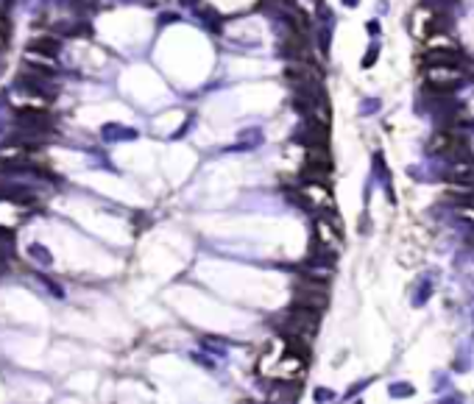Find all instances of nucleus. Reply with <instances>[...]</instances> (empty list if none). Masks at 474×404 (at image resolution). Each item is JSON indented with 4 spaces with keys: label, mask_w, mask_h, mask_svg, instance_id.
I'll list each match as a JSON object with an SVG mask.
<instances>
[{
    "label": "nucleus",
    "mask_w": 474,
    "mask_h": 404,
    "mask_svg": "<svg viewBox=\"0 0 474 404\" xmlns=\"http://www.w3.org/2000/svg\"><path fill=\"white\" fill-rule=\"evenodd\" d=\"M14 117L20 120V128L23 131H42L48 134L50 126H53V114L42 106H20L14 109Z\"/></svg>",
    "instance_id": "nucleus-1"
},
{
    "label": "nucleus",
    "mask_w": 474,
    "mask_h": 404,
    "mask_svg": "<svg viewBox=\"0 0 474 404\" xmlns=\"http://www.w3.org/2000/svg\"><path fill=\"white\" fill-rule=\"evenodd\" d=\"M287 329H290V335L310 340V337L315 335V329H318V312L296 304L290 310V315H287Z\"/></svg>",
    "instance_id": "nucleus-2"
},
{
    "label": "nucleus",
    "mask_w": 474,
    "mask_h": 404,
    "mask_svg": "<svg viewBox=\"0 0 474 404\" xmlns=\"http://www.w3.org/2000/svg\"><path fill=\"white\" fill-rule=\"evenodd\" d=\"M293 301H296L299 307L321 312L326 307V301H329V293H326V287L321 281H302V285L296 287V293H293Z\"/></svg>",
    "instance_id": "nucleus-3"
},
{
    "label": "nucleus",
    "mask_w": 474,
    "mask_h": 404,
    "mask_svg": "<svg viewBox=\"0 0 474 404\" xmlns=\"http://www.w3.org/2000/svg\"><path fill=\"white\" fill-rule=\"evenodd\" d=\"M0 198H6V201H11V204H20V207H28V204L36 201V198L31 195L28 190L11 187V184H0Z\"/></svg>",
    "instance_id": "nucleus-4"
},
{
    "label": "nucleus",
    "mask_w": 474,
    "mask_h": 404,
    "mask_svg": "<svg viewBox=\"0 0 474 404\" xmlns=\"http://www.w3.org/2000/svg\"><path fill=\"white\" fill-rule=\"evenodd\" d=\"M307 165L321 168V170H329L332 159H329V153H326L324 145H310V148H307Z\"/></svg>",
    "instance_id": "nucleus-5"
},
{
    "label": "nucleus",
    "mask_w": 474,
    "mask_h": 404,
    "mask_svg": "<svg viewBox=\"0 0 474 404\" xmlns=\"http://www.w3.org/2000/svg\"><path fill=\"white\" fill-rule=\"evenodd\" d=\"M45 53V56H56L59 53V39H34L28 45V53Z\"/></svg>",
    "instance_id": "nucleus-6"
},
{
    "label": "nucleus",
    "mask_w": 474,
    "mask_h": 404,
    "mask_svg": "<svg viewBox=\"0 0 474 404\" xmlns=\"http://www.w3.org/2000/svg\"><path fill=\"white\" fill-rule=\"evenodd\" d=\"M427 64H458V56L452 53L449 48H435V50H430L427 53Z\"/></svg>",
    "instance_id": "nucleus-7"
}]
</instances>
